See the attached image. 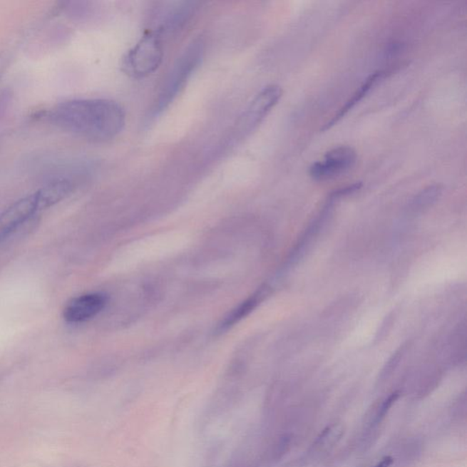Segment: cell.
Returning <instances> with one entry per match:
<instances>
[{
    "mask_svg": "<svg viewBox=\"0 0 467 467\" xmlns=\"http://www.w3.org/2000/svg\"><path fill=\"white\" fill-rule=\"evenodd\" d=\"M399 396V391H395V393L391 394L390 396H389L387 399L384 401V404H381L380 409H379L376 416V423L381 422V421L384 419V416H386L389 410L391 409V406H393V404L398 400Z\"/></svg>",
    "mask_w": 467,
    "mask_h": 467,
    "instance_id": "obj_13",
    "label": "cell"
},
{
    "mask_svg": "<svg viewBox=\"0 0 467 467\" xmlns=\"http://www.w3.org/2000/svg\"><path fill=\"white\" fill-rule=\"evenodd\" d=\"M54 125L75 135L96 142L113 140L123 132L126 113L109 99H76L55 106L48 114Z\"/></svg>",
    "mask_w": 467,
    "mask_h": 467,
    "instance_id": "obj_1",
    "label": "cell"
},
{
    "mask_svg": "<svg viewBox=\"0 0 467 467\" xmlns=\"http://www.w3.org/2000/svg\"><path fill=\"white\" fill-rule=\"evenodd\" d=\"M106 304V298L102 294L91 293L78 297L65 308L64 319L71 323L86 322L102 312Z\"/></svg>",
    "mask_w": 467,
    "mask_h": 467,
    "instance_id": "obj_8",
    "label": "cell"
},
{
    "mask_svg": "<svg viewBox=\"0 0 467 467\" xmlns=\"http://www.w3.org/2000/svg\"><path fill=\"white\" fill-rule=\"evenodd\" d=\"M384 76V71H376V73L371 74L370 76L366 79L364 83L359 88V90L356 91V93L351 96V99H349L344 106L332 117V119L324 124L322 130L331 129L333 125H335L336 123L339 122V120L344 118L346 114H347L349 111L356 106V104L360 103L361 101L364 99L366 94L371 90V88H374L379 81L383 79Z\"/></svg>",
    "mask_w": 467,
    "mask_h": 467,
    "instance_id": "obj_10",
    "label": "cell"
},
{
    "mask_svg": "<svg viewBox=\"0 0 467 467\" xmlns=\"http://www.w3.org/2000/svg\"><path fill=\"white\" fill-rule=\"evenodd\" d=\"M204 55L205 42L201 38L195 39L185 47L163 81L148 117L150 120L158 118L171 106L197 71Z\"/></svg>",
    "mask_w": 467,
    "mask_h": 467,
    "instance_id": "obj_2",
    "label": "cell"
},
{
    "mask_svg": "<svg viewBox=\"0 0 467 467\" xmlns=\"http://www.w3.org/2000/svg\"><path fill=\"white\" fill-rule=\"evenodd\" d=\"M394 459L391 456H385L380 463H378L374 467H390L393 463Z\"/></svg>",
    "mask_w": 467,
    "mask_h": 467,
    "instance_id": "obj_14",
    "label": "cell"
},
{
    "mask_svg": "<svg viewBox=\"0 0 467 467\" xmlns=\"http://www.w3.org/2000/svg\"><path fill=\"white\" fill-rule=\"evenodd\" d=\"M257 302H259V299H257V296L256 295L252 297V298L247 299L246 302L242 303V304L238 306L237 309H235L233 312L230 313V315L225 317L224 322H222L220 325L221 331H224V329H227L230 328V327L236 324V323L240 322V319H242L244 317L250 314V313L255 309V307L257 306Z\"/></svg>",
    "mask_w": 467,
    "mask_h": 467,
    "instance_id": "obj_11",
    "label": "cell"
},
{
    "mask_svg": "<svg viewBox=\"0 0 467 467\" xmlns=\"http://www.w3.org/2000/svg\"><path fill=\"white\" fill-rule=\"evenodd\" d=\"M73 185L67 179H56L36 192L38 197L39 210H43L56 205L71 192Z\"/></svg>",
    "mask_w": 467,
    "mask_h": 467,
    "instance_id": "obj_9",
    "label": "cell"
},
{
    "mask_svg": "<svg viewBox=\"0 0 467 467\" xmlns=\"http://www.w3.org/2000/svg\"><path fill=\"white\" fill-rule=\"evenodd\" d=\"M283 91L279 85L263 88L245 109L231 133L230 141L240 142L260 125L271 110L279 103Z\"/></svg>",
    "mask_w": 467,
    "mask_h": 467,
    "instance_id": "obj_4",
    "label": "cell"
},
{
    "mask_svg": "<svg viewBox=\"0 0 467 467\" xmlns=\"http://www.w3.org/2000/svg\"><path fill=\"white\" fill-rule=\"evenodd\" d=\"M39 210L37 194L19 199L0 215V243L14 233L19 227Z\"/></svg>",
    "mask_w": 467,
    "mask_h": 467,
    "instance_id": "obj_7",
    "label": "cell"
},
{
    "mask_svg": "<svg viewBox=\"0 0 467 467\" xmlns=\"http://www.w3.org/2000/svg\"><path fill=\"white\" fill-rule=\"evenodd\" d=\"M163 54L162 39L155 32H147L123 57V71L133 79H143L158 70Z\"/></svg>",
    "mask_w": 467,
    "mask_h": 467,
    "instance_id": "obj_3",
    "label": "cell"
},
{
    "mask_svg": "<svg viewBox=\"0 0 467 467\" xmlns=\"http://www.w3.org/2000/svg\"><path fill=\"white\" fill-rule=\"evenodd\" d=\"M441 191H442V189L439 185L429 186L417 195L416 200H414V205L419 207H427V205L433 203L436 200L441 194Z\"/></svg>",
    "mask_w": 467,
    "mask_h": 467,
    "instance_id": "obj_12",
    "label": "cell"
},
{
    "mask_svg": "<svg viewBox=\"0 0 467 467\" xmlns=\"http://www.w3.org/2000/svg\"><path fill=\"white\" fill-rule=\"evenodd\" d=\"M357 153L349 146H339L326 153L322 161L312 163L309 175L316 181L331 180L354 168Z\"/></svg>",
    "mask_w": 467,
    "mask_h": 467,
    "instance_id": "obj_5",
    "label": "cell"
},
{
    "mask_svg": "<svg viewBox=\"0 0 467 467\" xmlns=\"http://www.w3.org/2000/svg\"><path fill=\"white\" fill-rule=\"evenodd\" d=\"M198 6L199 3L195 1L172 3L168 8L161 9L155 29L151 31L158 34L162 40L178 34L194 17Z\"/></svg>",
    "mask_w": 467,
    "mask_h": 467,
    "instance_id": "obj_6",
    "label": "cell"
}]
</instances>
